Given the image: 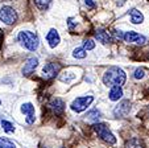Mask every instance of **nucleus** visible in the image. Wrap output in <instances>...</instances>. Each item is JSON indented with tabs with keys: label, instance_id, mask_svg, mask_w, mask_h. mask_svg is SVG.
Listing matches in <instances>:
<instances>
[{
	"label": "nucleus",
	"instance_id": "obj_9",
	"mask_svg": "<svg viewBox=\"0 0 149 148\" xmlns=\"http://www.w3.org/2000/svg\"><path fill=\"white\" fill-rule=\"evenodd\" d=\"M21 112L23 114H25V122L28 123V124H33L34 123V119H36V116H34V106L32 103H24L23 106H21Z\"/></svg>",
	"mask_w": 149,
	"mask_h": 148
},
{
	"label": "nucleus",
	"instance_id": "obj_13",
	"mask_svg": "<svg viewBox=\"0 0 149 148\" xmlns=\"http://www.w3.org/2000/svg\"><path fill=\"white\" fill-rule=\"evenodd\" d=\"M95 39L98 40L99 42H102V44H110V42L112 41L111 36H110V34H108L106 31H103V29H99V31H96Z\"/></svg>",
	"mask_w": 149,
	"mask_h": 148
},
{
	"label": "nucleus",
	"instance_id": "obj_11",
	"mask_svg": "<svg viewBox=\"0 0 149 148\" xmlns=\"http://www.w3.org/2000/svg\"><path fill=\"white\" fill-rule=\"evenodd\" d=\"M49 107L53 110L54 114H62L65 110V102L62 101L61 98H53L49 102Z\"/></svg>",
	"mask_w": 149,
	"mask_h": 148
},
{
	"label": "nucleus",
	"instance_id": "obj_5",
	"mask_svg": "<svg viewBox=\"0 0 149 148\" xmlns=\"http://www.w3.org/2000/svg\"><path fill=\"white\" fill-rule=\"evenodd\" d=\"M94 101V97L93 95H87V97H79L77 99H74L73 103H71V110L75 112H82L84 110L87 109Z\"/></svg>",
	"mask_w": 149,
	"mask_h": 148
},
{
	"label": "nucleus",
	"instance_id": "obj_21",
	"mask_svg": "<svg viewBox=\"0 0 149 148\" xmlns=\"http://www.w3.org/2000/svg\"><path fill=\"white\" fill-rule=\"evenodd\" d=\"M1 126H3V130L7 132H13L15 131V126L11 122H7V120H1Z\"/></svg>",
	"mask_w": 149,
	"mask_h": 148
},
{
	"label": "nucleus",
	"instance_id": "obj_10",
	"mask_svg": "<svg viewBox=\"0 0 149 148\" xmlns=\"http://www.w3.org/2000/svg\"><path fill=\"white\" fill-rule=\"evenodd\" d=\"M37 65H38V58H37V57H29L25 61V64H24L23 74H25V76L32 74V73L34 72V69L37 67Z\"/></svg>",
	"mask_w": 149,
	"mask_h": 148
},
{
	"label": "nucleus",
	"instance_id": "obj_20",
	"mask_svg": "<svg viewBox=\"0 0 149 148\" xmlns=\"http://www.w3.org/2000/svg\"><path fill=\"white\" fill-rule=\"evenodd\" d=\"M34 3H36V6L38 7L40 9L45 11V9L49 7V4L52 3V0H34Z\"/></svg>",
	"mask_w": 149,
	"mask_h": 148
},
{
	"label": "nucleus",
	"instance_id": "obj_14",
	"mask_svg": "<svg viewBox=\"0 0 149 148\" xmlns=\"http://www.w3.org/2000/svg\"><path fill=\"white\" fill-rule=\"evenodd\" d=\"M121 97H123V90H121V86H113V87H111L110 94H108V98H110L111 101L116 102V101H119Z\"/></svg>",
	"mask_w": 149,
	"mask_h": 148
},
{
	"label": "nucleus",
	"instance_id": "obj_17",
	"mask_svg": "<svg viewBox=\"0 0 149 148\" xmlns=\"http://www.w3.org/2000/svg\"><path fill=\"white\" fill-rule=\"evenodd\" d=\"M99 118H100V111H98V110H91L86 115V119L90 122H96V120H99Z\"/></svg>",
	"mask_w": 149,
	"mask_h": 148
},
{
	"label": "nucleus",
	"instance_id": "obj_4",
	"mask_svg": "<svg viewBox=\"0 0 149 148\" xmlns=\"http://www.w3.org/2000/svg\"><path fill=\"white\" fill-rule=\"evenodd\" d=\"M0 21H3L7 25H12L17 21V12L9 6L1 7L0 8Z\"/></svg>",
	"mask_w": 149,
	"mask_h": 148
},
{
	"label": "nucleus",
	"instance_id": "obj_25",
	"mask_svg": "<svg viewBox=\"0 0 149 148\" xmlns=\"http://www.w3.org/2000/svg\"><path fill=\"white\" fill-rule=\"evenodd\" d=\"M84 3H86V6L88 7V8H95V3H94L93 0H84Z\"/></svg>",
	"mask_w": 149,
	"mask_h": 148
},
{
	"label": "nucleus",
	"instance_id": "obj_24",
	"mask_svg": "<svg viewBox=\"0 0 149 148\" xmlns=\"http://www.w3.org/2000/svg\"><path fill=\"white\" fill-rule=\"evenodd\" d=\"M112 34L116 37V39H119V40H124V33L121 31H118V29H115V31L112 32Z\"/></svg>",
	"mask_w": 149,
	"mask_h": 148
},
{
	"label": "nucleus",
	"instance_id": "obj_12",
	"mask_svg": "<svg viewBox=\"0 0 149 148\" xmlns=\"http://www.w3.org/2000/svg\"><path fill=\"white\" fill-rule=\"evenodd\" d=\"M46 41H48L50 48H56L59 44V41H61V37H59L58 32L56 29H50L48 32V34H46Z\"/></svg>",
	"mask_w": 149,
	"mask_h": 148
},
{
	"label": "nucleus",
	"instance_id": "obj_2",
	"mask_svg": "<svg viewBox=\"0 0 149 148\" xmlns=\"http://www.w3.org/2000/svg\"><path fill=\"white\" fill-rule=\"evenodd\" d=\"M17 40H19L21 46H24L25 49H28V51H31V52L37 51V48H38V45H40V40H38V37H37V34L31 31L19 32Z\"/></svg>",
	"mask_w": 149,
	"mask_h": 148
},
{
	"label": "nucleus",
	"instance_id": "obj_19",
	"mask_svg": "<svg viewBox=\"0 0 149 148\" xmlns=\"http://www.w3.org/2000/svg\"><path fill=\"white\" fill-rule=\"evenodd\" d=\"M86 56H87V53H86L84 48H75L73 52V57H75V58H84Z\"/></svg>",
	"mask_w": 149,
	"mask_h": 148
},
{
	"label": "nucleus",
	"instance_id": "obj_7",
	"mask_svg": "<svg viewBox=\"0 0 149 148\" xmlns=\"http://www.w3.org/2000/svg\"><path fill=\"white\" fill-rule=\"evenodd\" d=\"M59 69H61V66H59L58 64H54V62H49V64H46L45 66H44V69H42L44 78L45 79L54 78V77L58 74Z\"/></svg>",
	"mask_w": 149,
	"mask_h": 148
},
{
	"label": "nucleus",
	"instance_id": "obj_22",
	"mask_svg": "<svg viewBox=\"0 0 149 148\" xmlns=\"http://www.w3.org/2000/svg\"><path fill=\"white\" fill-rule=\"evenodd\" d=\"M83 48L84 49H86V51H93L94 48H95V42L93 41V40H86V41H84V44H83Z\"/></svg>",
	"mask_w": 149,
	"mask_h": 148
},
{
	"label": "nucleus",
	"instance_id": "obj_8",
	"mask_svg": "<svg viewBox=\"0 0 149 148\" xmlns=\"http://www.w3.org/2000/svg\"><path fill=\"white\" fill-rule=\"evenodd\" d=\"M131 111V102L130 101H121L118 106L113 109V115L118 118H124L130 114Z\"/></svg>",
	"mask_w": 149,
	"mask_h": 148
},
{
	"label": "nucleus",
	"instance_id": "obj_15",
	"mask_svg": "<svg viewBox=\"0 0 149 148\" xmlns=\"http://www.w3.org/2000/svg\"><path fill=\"white\" fill-rule=\"evenodd\" d=\"M130 16H131V21L133 24H141L144 21V15L140 11H137V9H131Z\"/></svg>",
	"mask_w": 149,
	"mask_h": 148
},
{
	"label": "nucleus",
	"instance_id": "obj_1",
	"mask_svg": "<svg viewBox=\"0 0 149 148\" xmlns=\"http://www.w3.org/2000/svg\"><path fill=\"white\" fill-rule=\"evenodd\" d=\"M125 79H127L125 73H124V70H121L120 67H110L103 76L104 85H107V86H110V87L123 86V85L125 83Z\"/></svg>",
	"mask_w": 149,
	"mask_h": 148
},
{
	"label": "nucleus",
	"instance_id": "obj_18",
	"mask_svg": "<svg viewBox=\"0 0 149 148\" xmlns=\"http://www.w3.org/2000/svg\"><path fill=\"white\" fill-rule=\"evenodd\" d=\"M0 148H16V144L8 137H0Z\"/></svg>",
	"mask_w": 149,
	"mask_h": 148
},
{
	"label": "nucleus",
	"instance_id": "obj_16",
	"mask_svg": "<svg viewBox=\"0 0 149 148\" xmlns=\"http://www.w3.org/2000/svg\"><path fill=\"white\" fill-rule=\"evenodd\" d=\"M127 147L128 148H144V143L139 137H133V139H131L130 142L127 143Z\"/></svg>",
	"mask_w": 149,
	"mask_h": 148
},
{
	"label": "nucleus",
	"instance_id": "obj_6",
	"mask_svg": "<svg viewBox=\"0 0 149 148\" xmlns=\"http://www.w3.org/2000/svg\"><path fill=\"white\" fill-rule=\"evenodd\" d=\"M124 41L125 42H130V44H136V45H144L148 39L143 34L137 33V32H133V31H130V32H125L124 33Z\"/></svg>",
	"mask_w": 149,
	"mask_h": 148
},
{
	"label": "nucleus",
	"instance_id": "obj_26",
	"mask_svg": "<svg viewBox=\"0 0 149 148\" xmlns=\"http://www.w3.org/2000/svg\"><path fill=\"white\" fill-rule=\"evenodd\" d=\"M0 105H1V101H0Z\"/></svg>",
	"mask_w": 149,
	"mask_h": 148
},
{
	"label": "nucleus",
	"instance_id": "obj_23",
	"mask_svg": "<svg viewBox=\"0 0 149 148\" xmlns=\"http://www.w3.org/2000/svg\"><path fill=\"white\" fill-rule=\"evenodd\" d=\"M144 76H145V70H144L143 67H139V69L135 70V78H136V79L144 78Z\"/></svg>",
	"mask_w": 149,
	"mask_h": 148
},
{
	"label": "nucleus",
	"instance_id": "obj_3",
	"mask_svg": "<svg viewBox=\"0 0 149 148\" xmlns=\"http://www.w3.org/2000/svg\"><path fill=\"white\" fill-rule=\"evenodd\" d=\"M94 130H95L98 136L100 137L103 142L108 143V144H115L116 143V137L113 136V134L110 131L107 124H104V123H96V124H94Z\"/></svg>",
	"mask_w": 149,
	"mask_h": 148
}]
</instances>
